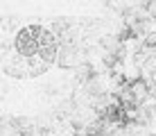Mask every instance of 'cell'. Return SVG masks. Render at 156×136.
Returning a JSON list of instances; mask_svg holds the SVG:
<instances>
[{
	"label": "cell",
	"instance_id": "1",
	"mask_svg": "<svg viewBox=\"0 0 156 136\" xmlns=\"http://www.w3.org/2000/svg\"><path fill=\"white\" fill-rule=\"evenodd\" d=\"M59 36L50 23L0 18V70L12 77H36L59 59Z\"/></svg>",
	"mask_w": 156,
	"mask_h": 136
}]
</instances>
